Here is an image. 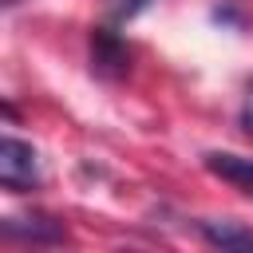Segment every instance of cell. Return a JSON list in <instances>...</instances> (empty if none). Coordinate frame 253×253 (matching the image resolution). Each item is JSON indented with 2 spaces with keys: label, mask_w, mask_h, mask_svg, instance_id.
<instances>
[{
  "label": "cell",
  "mask_w": 253,
  "mask_h": 253,
  "mask_svg": "<svg viewBox=\"0 0 253 253\" xmlns=\"http://www.w3.org/2000/svg\"><path fill=\"white\" fill-rule=\"evenodd\" d=\"M40 158L32 150V142L16 138V134H4L0 142V186L8 194H28V190H40Z\"/></svg>",
  "instance_id": "obj_1"
},
{
  "label": "cell",
  "mask_w": 253,
  "mask_h": 253,
  "mask_svg": "<svg viewBox=\"0 0 253 253\" xmlns=\"http://www.w3.org/2000/svg\"><path fill=\"white\" fill-rule=\"evenodd\" d=\"M91 71L99 79H123L130 71V47L115 28H91Z\"/></svg>",
  "instance_id": "obj_2"
},
{
  "label": "cell",
  "mask_w": 253,
  "mask_h": 253,
  "mask_svg": "<svg viewBox=\"0 0 253 253\" xmlns=\"http://www.w3.org/2000/svg\"><path fill=\"white\" fill-rule=\"evenodd\" d=\"M0 233L8 241H32V245H59L67 241V225L51 213H28V217H4Z\"/></svg>",
  "instance_id": "obj_3"
},
{
  "label": "cell",
  "mask_w": 253,
  "mask_h": 253,
  "mask_svg": "<svg viewBox=\"0 0 253 253\" xmlns=\"http://www.w3.org/2000/svg\"><path fill=\"white\" fill-rule=\"evenodd\" d=\"M202 162H206V170H210L213 178H221V182L237 186L245 198H253V158L229 154V150H210Z\"/></svg>",
  "instance_id": "obj_4"
},
{
  "label": "cell",
  "mask_w": 253,
  "mask_h": 253,
  "mask_svg": "<svg viewBox=\"0 0 253 253\" xmlns=\"http://www.w3.org/2000/svg\"><path fill=\"white\" fill-rule=\"evenodd\" d=\"M198 229H202V237H206L210 245H217V249H237V253H249V249H253V229H245V225H237V221L202 217Z\"/></svg>",
  "instance_id": "obj_5"
},
{
  "label": "cell",
  "mask_w": 253,
  "mask_h": 253,
  "mask_svg": "<svg viewBox=\"0 0 253 253\" xmlns=\"http://www.w3.org/2000/svg\"><path fill=\"white\" fill-rule=\"evenodd\" d=\"M150 4H154V0H103V12H107L111 24H126V20L142 16Z\"/></svg>",
  "instance_id": "obj_6"
},
{
  "label": "cell",
  "mask_w": 253,
  "mask_h": 253,
  "mask_svg": "<svg viewBox=\"0 0 253 253\" xmlns=\"http://www.w3.org/2000/svg\"><path fill=\"white\" fill-rule=\"evenodd\" d=\"M237 123H241V130L253 138V83H249V91H245V99H241V111H237Z\"/></svg>",
  "instance_id": "obj_7"
},
{
  "label": "cell",
  "mask_w": 253,
  "mask_h": 253,
  "mask_svg": "<svg viewBox=\"0 0 253 253\" xmlns=\"http://www.w3.org/2000/svg\"><path fill=\"white\" fill-rule=\"evenodd\" d=\"M16 4H20V0H4V8H16Z\"/></svg>",
  "instance_id": "obj_8"
}]
</instances>
